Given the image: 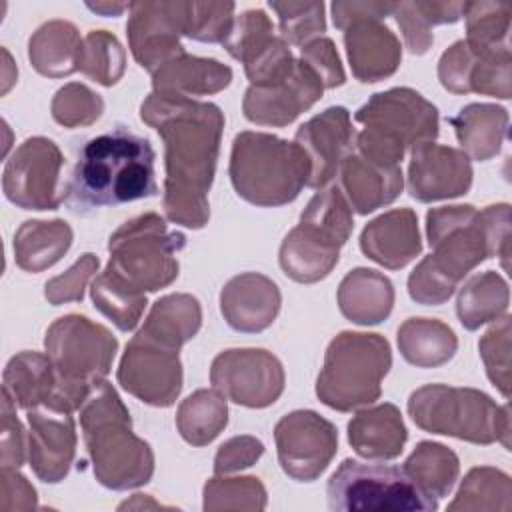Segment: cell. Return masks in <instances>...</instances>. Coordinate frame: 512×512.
I'll use <instances>...</instances> for the list:
<instances>
[{
    "label": "cell",
    "instance_id": "6da1fadb",
    "mask_svg": "<svg viewBox=\"0 0 512 512\" xmlns=\"http://www.w3.org/2000/svg\"><path fill=\"white\" fill-rule=\"evenodd\" d=\"M140 118L164 140L166 180L164 212L168 220L202 228L210 218V190L224 114L216 104L152 92L140 106Z\"/></svg>",
    "mask_w": 512,
    "mask_h": 512
},
{
    "label": "cell",
    "instance_id": "7a4b0ae2",
    "mask_svg": "<svg viewBox=\"0 0 512 512\" xmlns=\"http://www.w3.org/2000/svg\"><path fill=\"white\" fill-rule=\"evenodd\" d=\"M426 234L434 252L408 276V294L418 304H444L458 282L486 258L500 256L508 268V204L480 212L470 204L432 208L426 214Z\"/></svg>",
    "mask_w": 512,
    "mask_h": 512
},
{
    "label": "cell",
    "instance_id": "3957f363",
    "mask_svg": "<svg viewBox=\"0 0 512 512\" xmlns=\"http://www.w3.org/2000/svg\"><path fill=\"white\" fill-rule=\"evenodd\" d=\"M154 160L150 140L118 124L80 148L64 204L70 212L88 216L104 206L156 196Z\"/></svg>",
    "mask_w": 512,
    "mask_h": 512
},
{
    "label": "cell",
    "instance_id": "277c9868",
    "mask_svg": "<svg viewBox=\"0 0 512 512\" xmlns=\"http://www.w3.org/2000/svg\"><path fill=\"white\" fill-rule=\"evenodd\" d=\"M78 410L96 480L112 490L146 484L154 472V454L132 432L130 414L112 384L98 382Z\"/></svg>",
    "mask_w": 512,
    "mask_h": 512
},
{
    "label": "cell",
    "instance_id": "5b68a950",
    "mask_svg": "<svg viewBox=\"0 0 512 512\" xmlns=\"http://www.w3.org/2000/svg\"><path fill=\"white\" fill-rule=\"evenodd\" d=\"M310 162L296 142L266 132H240L232 142L230 180L256 206H282L308 184Z\"/></svg>",
    "mask_w": 512,
    "mask_h": 512
},
{
    "label": "cell",
    "instance_id": "8992f818",
    "mask_svg": "<svg viewBox=\"0 0 512 512\" xmlns=\"http://www.w3.org/2000/svg\"><path fill=\"white\" fill-rule=\"evenodd\" d=\"M364 130L356 136L360 156L378 166H398L408 148L438 136V110L412 88L374 94L354 114Z\"/></svg>",
    "mask_w": 512,
    "mask_h": 512
},
{
    "label": "cell",
    "instance_id": "52a82bcc",
    "mask_svg": "<svg viewBox=\"0 0 512 512\" xmlns=\"http://www.w3.org/2000/svg\"><path fill=\"white\" fill-rule=\"evenodd\" d=\"M352 228V208L340 186L316 192L300 214L298 226L282 240L278 260L284 274L302 284L326 278Z\"/></svg>",
    "mask_w": 512,
    "mask_h": 512
},
{
    "label": "cell",
    "instance_id": "ba28073f",
    "mask_svg": "<svg viewBox=\"0 0 512 512\" xmlns=\"http://www.w3.org/2000/svg\"><path fill=\"white\" fill-rule=\"evenodd\" d=\"M44 346L58 380L50 402L78 410L88 392L110 372L118 340L90 318L68 314L48 328Z\"/></svg>",
    "mask_w": 512,
    "mask_h": 512
},
{
    "label": "cell",
    "instance_id": "9c48e42d",
    "mask_svg": "<svg viewBox=\"0 0 512 512\" xmlns=\"http://www.w3.org/2000/svg\"><path fill=\"white\" fill-rule=\"evenodd\" d=\"M414 424L432 434L454 436L472 444L502 442L510 450V410L474 388L428 384L408 398Z\"/></svg>",
    "mask_w": 512,
    "mask_h": 512
},
{
    "label": "cell",
    "instance_id": "30bf717a",
    "mask_svg": "<svg viewBox=\"0 0 512 512\" xmlns=\"http://www.w3.org/2000/svg\"><path fill=\"white\" fill-rule=\"evenodd\" d=\"M184 246L182 232L170 230L156 212H146L110 236V262L104 272L136 294L156 292L178 278L176 254Z\"/></svg>",
    "mask_w": 512,
    "mask_h": 512
},
{
    "label": "cell",
    "instance_id": "8fae6325",
    "mask_svg": "<svg viewBox=\"0 0 512 512\" xmlns=\"http://www.w3.org/2000/svg\"><path fill=\"white\" fill-rule=\"evenodd\" d=\"M392 366L390 344L380 334L340 332L326 348L316 380L318 398L338 410L372 404L380 398L382 378Z\"/></svg>",
    "mask_w": 512,
    "mask_h": 512
},
{
    "label": "cell",
    "instance_id": "7c38bea8",
    "mask_svg": "<svg viewBox=\"0 0 512 512\" xmlns=\"http://www.w3.org/2000/svg\"><path fill=\"white\" fill-rule=\"evenodd\" d=\"M330 510L414 512L436 510L438 500L426 496L400 466L346 458L330 476Z\"/></svg>",
    "mask_w": 512,
    "mask_h": 512
},
{
    "label": "cell",
    "instance_id": "4fadbf2b",
    "mask_svg": "<svg viewBox=\"0 0 512 512\" xmlns=\"http://www.w3.org/2000/svg\"><path fill=\"white\" fill-rule=\"evenodd\" d=\"M64 156L60 148L44 138H26L6 160L2 190L6 198L24 210H56L66 196L60 172Z\"/></svg>",
    "mask_w": 512,
    "mask_h": 512
},
{
    "label": "cell",
    "instance_id": "5bb4252c",
    "mask_svg": "<svg viewBox=\"0 0 512 512\" xmlns=\"http://www.w3.org/2000/svg\"><path fill=\"white\" fill-rule=\"evenodd\" d=\"M210 382L220 394L240 406L266 408L284 390V368L268 350L234 348L214 358Z\"/></svg>",
    "mask_w": 512,
    "mask_h": 512
},
{
    "label": "cell",
    "instance_id": "9a60e30c",
    "mask_svg": "<svg viewBox=\"0 0 512 512\" xmlns=\"http://www.w3.org/2000/svg\"><path fill=\"white\" fill-rule=\"evenodd\" d=\"M278 462L298 480H316L338 450V432L332 422L312 410H296L282 416L274 428Z\"/></svg>",
    "mask_w": 512,
    "mask_h": 512
},
{
    "label": "cell",
    "instance_id": "2e32d148",
    "mask_svg": "<svg viewBox=\"0 0 512 512\" xmlns=\"http://www.w3.org/2000/svg\"><path fill=\"white\" fill-rule=\"evenodd\" d=\"M120 386L152 406H172L182 390L178 348L136 334L120 360Z\"/></svg>",
    "mask_w": 512,
    "mask_h": 512
},
{
    "label": "cell",
    "instance_id": "e0dca14e",
    "mask_svg": "<svg viewBox=\"0 0 512 512\" xmlns=\"http://www.w3.org/2000/svg\"><path fill=\"white\" fill-rule=\"evenodd\" d=\"M130 10L128 42L142 68L154 72L184 52L178 38L186 28L188 2H136L130 4Z\"/></svg>",
    "mask_w": 512,
    "mask_h": 512
},
{
    "label": "cell",
    "instance_id": "ac0fdd59",
    "mask_svg": "<svg viewBox=\"0 0 512 512\" xmlns=\"http://www.w3.org/2000/svg\"><path fill=\"white\" fill-rule=\"evenodd\" d=\"M72 412L54 402L28 408V460L42 482H60L74 462L76 428Z\"/></svg>",
    "mask_w": 512,
    "mask_h": 512
},
{
    "label": "cell",
    "instance_id": "d6986e66",
    "mask_svg": "<svg viewBox=\"0 0 512 512\" xmlns=\"http://www.w3.org/2000/svg\"><path fill=\"white\" fill-rule=\"evenodd\" d=\"M322 80L304 62L296 60L292 72L274 86H250L244 96V116L262 126H286L322 98Z\"/></svg>",
    "mask_w": 512,
    "mask_h": 512
},
{
    "label": "cell",
    "instance_id": "ffe728a7",
    "mask_svg": "<svg viewBox=\"0 0 512 512\" xmlns=\"http://www.w3.org/2000/svg\"><path fill=\"white\" fill-rule=\"evenodd\" d=\"M356 132L350 122V112L344 106H330L318 116L304 122L294 136V142L310 162V188H324L336 174L342 160L352 152Z\"/></svg>",
    "mask_w": 512,
    "mask_h": 512
},
{
    "label": "cell",
    "instance_id": "44dd1931",
    "mask_svg": "<svg viewBox=\"0 0 512 512\" xmlns=\"http://www.w3.org/2000/svg\"><path fill=\"white\" fill-rule=\"evenodd\" d=\"M472 184V166L464 150L422 142L412 148L408 192L418 202H434L466 194Z\"/></svg>",
    "mask_w": 512,
    "mask_h": 512
},
{
    "label": "cell",
    "instance_id": "7402d4cb",
    "mask_svg": "<svg viewBox=\"0 0 512 512\" xmlns=\"http://www.w3.org/2000/svg\"><path fill=\"white\" fill-rule=\"evenodd\" d=\"M280 290L264 274L244 272L230 278L220 292L224 320L238 332L266 330L280 310Z\"/></svg>",
    "mask_w": 512,
    "mask_h": 512
},
{
    "label": "cell",
    "instance_id": "603a6c76",
    "mask_svg": "<svg viewBox=\"0 0 512 512\" xmlns=\"http://www.w3.org/2000/svg\"><path fill=\"white\" fill-rule=\"evenodd\" d=\"M360 250L388 270L404 268L422 250L414 210L396 208L368 222L360 234Z\"/></svg>",
    "mask_w": 512,
    "mask_h": 512
},
{
    "label": "cell",
    "instance_id": "cb8c5ba5",
    "mask_svg": "<svg viewBox=\"0 0 512 512\" xmlns=\"http://www.w3.org/2000/svg\"><path fill=\"white\" fill-rule=\"evenodd\" d=\"M344 42L352 72L360 82L388 78L400 64V42L392 30L378 24V20L350 24L344 30Z\"/></svg>",
    "mask_w": 512,
    "mask_h": 512
},
{
    "label": "cell",
    "instance_id": "d4e9b609",
    "mask_svg": "<svg viewBox=\"0 0 512 512\" xmlns=\"http://www.w3.org/2000/svg\"><path fill=\"white\" fill-rule=\"evenodd\" d=\"M338 176L342 194H346L350 206L358 214H370L376 208L390 204L402 190L400 166H378L354 152L342 160Z\"/></svg>",
    "mask_w": 512,
    "mask_h": 512
},
{
    "label": "cell",
    "instance_id": "484cf974",
    "mask_svg": "<svg viewBox=\"0 0 512 512\" xmlns=\"http://www.w3.org/2000/svg\"><path fill=\"white\" fill-rule=\"evenodd\" d=\"M232 80V70L218 60L198 58L186 52L170 58L152 72L156 94L164 96H206L220 92Z\"/></svg>",
    "mask_w": 512,
    "mask_h": 512
},
{
    "label": "cell",
    "instance_id": "4316f807",
    "mask_svg": "<svg viewBox=\"0 0 512 512\" xmlns=\"http://www.w3.org/2000/svg\"><path fill=\"white\" fill-rule=\"evenodd\" d=\"M406 438L400 410L388 402L358 412L348 424V442L364 458H396Z\"/></svg>",
    "mask_w": 512,
    "mask_h": 512
},
{
    "label": "cell",
    "instance_id": "83f0119b",
    "mask_svg": "<svg viewBox=\"0 0 512 512\" xmlns=\"http://www.w3.org/2000/svg\"><path fill=\"white\" fill-rule=\"evenodd\" d=\"M394 304L392 282L370 268H354L338 286L340 312L356 324H378L388 318Z\"/></svg>",
    "mask_w": 512,
    "mask_h": 512
},
{
    "label": "cell",
    "instance_id": "f1b7e54d",
    "mask_svg": "<svg viewBox=\"0 0 512 512\" xmlns=\"http://www.w3.org/2000/svg\"><path fill=\"white\" fill-rule=\"evenodd\" d=\"M450 124L456 130L458 142L472 160H488L500 152L508 134V112L496 104H468Z\"/></svg>",
    "mask_w": 512,
    "mask_h": 512
},
{
    "label": "cell",
    "instance_id": "f546056e",
    "mask_svg": "<svg viewBox=\"0 0 512 512\" xmlns=\"http://www.w3.org/2000/svg\"><path fill=\"white\" fill-rule=\"evenodd\" d=\"M82 40L74 24L52 20L42 24L28 44L32 66L50 78H62L78 70Z\"/></svg>",
    "mask_w": 512,
    "mask_h": 512
},
{
    "label": "cell",
    "instance_id": "4dcf8cb0",
    "mask_svg": "<svg viewBox=\"0 0 512 512\" xmlns=\"http://www.w3.org/2000/svg\"><path fill=\"white\" fill-rule=\"evenodd\" d=\"M72 244V228L64 220H26L14 234V258L26 272L54 266Z\"/></svg>",
    "mask_w": 512,
    "mask_h": 512
},
{
    "label": "cell",
    "instance_id": "1f68e13d",
    "mask_svg": "<svg viewBox=\"0 0 512 512\" xmlns=\"http://www.w3.org/2000/svg\"><path fill=\"white\" fill-rule=\"evenodd\" d=\"M56 370L48 354L40 352H20L16 354L6 370L2 392H6L12 402L24 410L50 402L56 394Z\"/></svg>",
    "mask_w": 512,
    "mask_h": 512
},
{
    "label": "cell",
    "instance_id": "d6a6232c",
    "mask_svg": "<svg viewBox=\"0 0 512 512\" xmlns=\"http://www.w3.org/2000/svg\"><path fill=\"white\" fill-rule=\"evenodd\" d=\"M398 348L406 362L436 368L452 360L458 348L454 330L434 318H408L398 328Z\"/></svg>",
    "mask_w": 512,
    "mask_h": 512
},
{
    "label": "cell",
    "instance_id": "836d02e7",
    "mask_svg": "<svg viewBox=\"0 0 512 512\" xmlns=\"http://www.w3.org/2000/svg\"><path fill=\"white\" fill-rule=\"evenodd\" d=\"M202 324V310L190 294H168L154 302L138 334L160 344L178 348L196 336Z\"/></svg>",
    "mask_w": 512,
    "mask_h": 512
},
{
    "label": "cell",
    "instance_id": "e575fe53",
    "mask_svg": "<svg viewBox=\"0 0 512 512\" xmlns=\"http://www.w3.org/2000/svg\"><path fill=\"white\" fill-rule=\"evenodd\" d=\"M508 284L494 270L472 276L458 294L456 312L466 330L498 320L508 308Z\"/></svg>",
    "mask_w": 512,
    "mask_h": 512
},
{
    "label": "cell",
    "instance_id": "d590c367",
    "mask_svg": "<svg viewBox=\"0 0 512 512\" xmlns=\"http://www.w3.org/2000/svg\"><path fill=\"white\" fill-rule=\"evenodd\" d=\"M226 422V396L216 388L192 392L176 412L178 432L192 446H206L212 442L224 430Z\"/></svg>",
    "mask_w": 512,
    "mask_h": 512
},
{
    "label": "cell",
    "instance_id": "8d00e7d4",
    "mask_svg": "<svg viewBox=\"0 0 512 512\" xmlns=\"http://www.w3.org/2000/svg\"><path fill=\"white\" fill-rule=\"evenodd\" d=\"M404 472L430 498L440 500L452 490L460 466L458 456L438 442H420L404 462Z\"/></svg>",
    "mask_w": 512,
    "mask_h": 512
},
{
    "label": "cell",
    "instance_id": "74e56055",
    "mask_svg": "<svg viewBox=\"0 0 512 512\" xmlns=\"http://www.w3.org/2000/svg\"><path fill=\"white\" fill-rule=\"evenodd\" d=\"M464 12V2H400L394 12L402 28L406 48L412 54H424L432 44L430 26L456 22Z\"/></svg>",
    "mask_w": 512,
    "mask_h": 512
},
{
    "label": "cell",
    "instance_id": "f35d334b",
    "mask_svg": "<svg viewBox=\"0 0 512 512\" xmlns=\"http://www.w3.org/2000/svg\"><path fill=\"white\" fill-rule=\"evenodd\" d=\"M510 476L496 468H472L448 510H510Z\"/></svg>",
    "mask_w": 512,
    "mask_h": 512
},
{
    "label": "cell",
    "instance_id": "ab89813d",
    "mask_svg": "<svg viewBox=\"0 0 512 512\" xmlns=\"http://www.w3.org/2000/svg\"><path fill=\"white\" fill-rule=\"evenodd\" d=\"M90 294L94 306L122 332L134 330L146 308V294H136L128 290L106 272L96 276L90 286Z\"/></svg>",
    "mask_w": 512,
    "mask_h": 512
},
{
    "label": "cell",
    "instance_id": "60d3db41",
    "mask_svg": "<svg viewBox=\"0 0 512 512\" xmlns=\"http://www.w3.org/2000/svg\"><path fill=\"white\" fill-rule=\"evenodd\" d=\"M208 510H264L266 488L254 476L226 478L216 474L204 486V504Z\"/></svg>",
    "mask_w": 512,
    "mask_h": 512
},
{
    "label": "cell",
    "instance_id": "b9f144b4",
    "mask_svg": "<svg viewBox=\"0 0 512 512\" xmlns=\"http://www.w3.org/2000/svg\"><path fill=\"white\" fill-rule=\"evenodd\" d=\"M78 70L102 86H112L124 72V50L106 30H92L80 50Z\"/></svg>",
    "mask_w": 512,
    "mask_h": 512
},
{
    "label": "cell",
    "instance_id": "7bdbcfd3",
    "mask_svg": "<svg viewBox=\"0 0 512 512\" xmlns=\"http://www.w3.org/2000/svg\"><path fill=\"white\" fill-rule=\"evenodd\" d=\"M268 6L278 14L280 38L288 44L304 46L326 30L322 2H268Z\"/></svg>",
    "mask_w": 512,
    "mask_h": 512
},
{
    "label": "cell",
    "instance_id": "ee69618b",
    "mask_svg": "<svg viewBox=\"0 0 512 512\" xmlns=\"http://www.w3.org/2000/svg\"><path fill=\"white\" fill-rule=\"evenodd\" d=\"M104 110L102 98L88 86L72 82L62 86L52 100V116L66 128L88 126L100 118Z\"/></svg>",
    "mask_w": 512,
    "mask_h": 512
},
{
    "label": "cell",
    "instance_id": "f6af8a7d",
    "mask_svg": "<svg viewBox=\"0 0 512 512\" xmlns=\"http://www.w3.org/2000/svg\"><path fill=\"white\" fill-rule=\"evenodd\" d=\"M272 38L274 34L270 18L262 10H248L242 16L234 18L230 34L222 44L230 56H234L240 62H246L258 50H262Z\"/></svg>",
    "mask_w": 512,
    "mask_h": 512
},
{
    "label": "cell",
    "instance_id": "bcb514c9",
    "mask_svg": "<svg viewBox=\"0 0 512 512\" xmlns=\"http://www.w3.org/2000/svg\"><path fill=\"white\" fill-rule=\"evenodd\" d=\"M480 356L486 364L488 378L502 392L510 396V316H502L480 340Z\"/></svg>",
    "mask_w": 512,
    "mask_h": 512
},
{
    "label": "cell",
    "instance_id": "7dc6e473",
    "mask_svg": "<svg viewBox=\"0 0 512 512\" xmlns=\"http://www.w3.org/2000/svg\"><path fill=\"white\" fill-rule=\"evenodd\" d=\"M232 2H188L184 36L200 42H224L234 24Z\"/></svg>",
    "mask_w": 512,
    "mask_h": 512
},
{
    "label": "cell",
    "instance_id": "c3c4849f",
    "mask_svg": "<svg viewBox=\"0 0 512 512\" xmlns=\"http://www.w3.org/2000/svg\"><path fill=\"white\" fill-rule=\"evenodd\" d=\"M98 258L90 252L82 254L64 274L54 276L44 286V296L50 304L58 306L64 302H82L84 288L90 276L98 270Z\"/></svg>",
    "mask_w": 512,
    "mask_h": 512
},
{
    "label": "cell",
    "instance_id": "681fc988",
    "mask_svg": "<svg viewBox=\"0 0 512 512\" xmlns=\"http://www.w3.org/2000/svg\"><path fill=\"white\" fill-rule=\"evenodd\" d=\"M302 60L318 74L324 88H336L344 84L346 74L330 38H314L312 42L304 44Z\"/></svg>",
    "mask_w": 512,
    "mask_h": 512
},
{
    "label": "cell",
    "instance_id": "f907efd6",
    "mask_svg": "<svg viewBox=\"0 0 512 512\" xmlns=\"http://www.w3.org/2000/svg\"><path fill=\"white\" fill-rule=\"evenodd\" d=\"M0 460L2 468H20L26 458L24 430L16 418V404L2 392V440H0Z\"/></svg>",
    "mask_w": 512,
    "mask_h": 512
},
{
    "label": "cell",
    "instance_id": "816d5d0a",
    "mask_svg": "<svg viewBox=\"0 0 512 512\" xmlns=\"http://www.w3.org/2000/svg\"><path fill=\"white\" fill-rule=\"evenodd\" d=\"M264 452V444L254 436H234L226 440L214 458V474H230L252 466Z\"/></svg>",
    "mask_w": 512,
    "mask_h": 512
},
{
    "label": "cell",
    "instance_id": "f5cc1de1",
    "mask_svg": "<svg viewBox=\"0 0 512 512\" xmlns=\"http://www.w3.org/2000/svg\"><path fill=\"white\" fill-rule=\"evenodd\" d=\"M2 510H30L36 506V490L32 484L16 472V468H2Z\"/></svg>",
    "mask_w": 512,
    "mask_h": 512
},
{
    "label": "cell",
    "instance_id": "db71d44e",
    "mask_svg": "<svg viewBox=\"0 0 512 512\" xmlns=\"http://www.w3.org/2000/svg\"><path fill=\"white\" fill-rule=\"evenodd\" d=\"M396 4L392 2H334L332 18L334 26L346 30L354 22L362 20H380L386 14H392Z\"/></svg>",
    "mask_w": 512,
    "mask_h": 512
},
{
    "label": "cell",
    "instance_id": "11a10c76",
    "mask_svg": "<svg viewBox=\"0 0 512 512\" xmlns=\"http://www.w3.org/2000/svg\"><path fill=\"white\" fill-rule=\"evenodd\" d=\"M90 10H96V12H104V14H118L122 12L124 8H128V4H88Z\"/></svg>",
    "mask_w": 512,
    "mask_h": 512
}]
</instances>
